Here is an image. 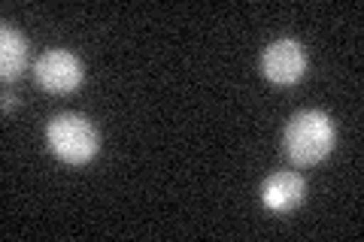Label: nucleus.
<instances>
[{
	"label": "nucleus",
	"instance_id": "nucleus-4",
	"mask_svg": "<svg viewBox=\"0 0 364 242\" xmlns=\"http://www.w3.org/2000/svg\"><path fill=\"white\" fill-rule=\"evenodd\" d=\"M258 67L261 76L273 85H298L306 73V49L291 37L273 40L261 52Z\"/></svg>",
	"mask_w": 364,
	"mask_h": 242
},
{
	"label": "nucleus",
	"instance_id": "nucleus-5",
	"mask_svg": "<svg viewBox=\"0 0 364 242\" xmlns=\"http://www.w3.org/2000/svg\"><path fill=\"white\" fill-rule=\"evenodd\" d=\"M258 194H261V203H264L270 212L289 215L306 200V179L301 176V172H294V170L270 172V176L261 182Z\"/></svg>",
	"mask_w": 364,
	"mask_h": 242
},
{
	"label": "nucleus",
	"instance_id": "nucleus-3",
	"mask_svg": "<svg viewBox=\"0 0 364 242\" xmlns=\"http://www.w3.org/2000/svg\"><path fill=\"white\" fill-rule=\"evenodd\" d=\"M33 79L43 91L49 94H73L85 82V67L82 61L67 52V49H46L33 61Z\"/></svg>",
	"mask_w": 364,
	"mask_h": 242
},
{
	"label": "nucleus",
	"instance_id": "nucleus-6",
	"mask_svg": "<svg viewBox=\"0 0 364 242\" xmlns=\"http://www.w3.org/2000/svg\"><path fill=\"white\" fill-rule=\"evenodd\" d=\"M28 67V40L25 33L16 31L13 25H4L0 28V76L6 82H13L25 73Z\"/></svg>",
	"mask_w": 364,
	"mask_h": 242
},
{
	"label": "nucleus",
	"instance_id": "nucleus-1",
	"mask_svg": "<svg viewBox=\"0 0 364 242\" xmlns=\"http://www.w3.org/2000/svg\"><path fill=\"white\" fill-rule=\"evenodd\" d=\"M337 128L334 119L322 109L294 112L282 131V152L294 167H316L334 152Z\"/></svg>",
	"mask_w": 364,
	"mask_h": 242
},
{
	"label": "nucleus",
	"instance_id": "nucleus-2",
	"mask_svg": "<svg viewBox=\"0 0 364 242\" xmlns=\"http://www.w3.org/2000/svg\"><path fill=\"white\" fill-rule=\"evenodd\" d=\"M46 143L67 167H82L100 152V133L91 119L79 112H61L46 124Z\"/></svg>",
	"mask_w": 364,
	"mask_h": 242
},
{
	"label": "nucleus",
	"instance_id": "nucleus-7",
	"mask_svg": "<svg viewBox=\"0 0 364 242\" xmlns=\"http://www.w3.org/2000/svg\"><path fill=\"white\" fill-rule=\"evenodd\" d=\"M6 100H4V109H9V106H16V97H9V94H4Z\"/></svg>",
	"mask_w": 364,
	"mask_h": 242
}]
</instances>
